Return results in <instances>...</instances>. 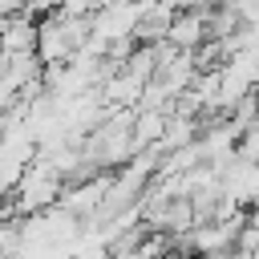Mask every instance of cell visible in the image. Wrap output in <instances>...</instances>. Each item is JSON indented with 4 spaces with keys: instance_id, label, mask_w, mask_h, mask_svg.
I'll return each instance as SVG.
<instances>
[{
    "instance_id": "6da1fadb",
    "label": "cell",
    "mask_w": 259,
    "mask_h": 259,
    "mask_svg": "<svg viewBox=\"0 0 259 259\" xmlns=\"http://www.w3.org/2000/svg\"><path fill=\"white\" fill-rule=\"evenodd\" d=\"M158 259H194V255H190V251H182V247H166Z\"/></svg>"
}]
</instances>
